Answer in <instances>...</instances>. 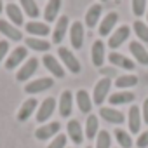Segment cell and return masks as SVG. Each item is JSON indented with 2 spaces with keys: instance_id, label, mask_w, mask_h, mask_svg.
Here are the masks:
<instances>
[{
  "instance_id": "obj_1",
  "label": "cell",
  "mask_w": 148,
  "mask_h": 148,
  "mask_svg": "<svg viewBox=\"0 0 148 148\" xmlns=\"http://www.w3.org/2000/svg\"><path fill=\"white\" fill-rule=\"evenodd\" d=\"M58 56H59V59L63 61V64H64V68L66 70H70L71 73H80V70H82V64H80V61H79V58L73 54L68 47H63V45H59L58 47Z\"/></svg>"
},
{
  "instance_id": "obj_2",
  "label": "cell",
  "mask_w": 148,
  "mask_h": 148,
  "mask_svg": "<svg viewBox=\"0 0 148 148\" xmlns=\"http://www.w3.org/2000/svg\"><path fill=\"white\" fill-rule=\"evenodd\" d=\"M110 87H112L110 79H108V77H101V79L96 82V86H94V91H92V103L98 105V106H101V105L108 99V96H110Z\"/></svg>"
},
{
  "instance_id": "obj_3",
  "label": "cell",
  "mask_w": 148,
  "mask_h": 148,
  "mask_svg": "<svg viewBox=\"0 0 148 148\" xmlns=\"http://www.w3.org/2000/svg\"><path fill=\"white\" fill-rule=\"evenodd\" d=\"M129 35H131V26L122 25V26L115 28V32H113V33L110 35V38H108V47H110L112 51H117V49L129 38Z\"/></svg>"
},
{
  "instance_id": "obj_4",
  "label": "cell",
  "mask_w": 148,
  "mask_h": 148,
  "mask_svg": "<svg viewBox=\"0 0 148 148\" xmlns=\"http://www.w3.org/2000/svg\"><path fill=\"white\" fill-rule=\"evenodd\" d=\"M38 59L37 58H30V59H26V63L21 66V70H18V73H16V80L18 82H28L35 73H37V70H38Z\"/></svg>"
},
{
  "instance_id": "obj_5",
  "label": "cell",
  "mask_w": 148,
  "mask_h": 148,
  "mask_svg": "<svg viewBox=\"0 0 148 148\" xmlns=\"http://www.w3.org/2000/svg\"><path fill=\"white\" fill-rule=\"evenodd\" d=\"M84 25L80 21H73L70 25V42H71V47L75 51H80L84 47Z\"/></svg>"
},
{
  "instance_id": "obj_6",
  "label": "cell",
  "mask_w": 148,
  "mask_h": 148,
  "mask_svg": "<svg viewBox=\"0 0 148 148\" xmlns=\"http://www.w3.org/2000/svg\"><path fill=\"white\" fill-rule=\"evenodd\" d=\"M52 86H54V80L51 77H42V79L28 82L25 86V92L26 94H40V92H45L47 89H51Z\"/></svg>"
},
{
  "instance_id": "obj_7",
  "label": "cell",
  "mask_w": 148,
  "mask_h": 148,
  "mask_svg": "<svg viewBox=\"0 0 148 148\" xmlns=\"http://www.w3.org/2000/svg\"><path fill=\"white\" fill-rule=\"evenodd\" d=\"M56 99L54 98H45L40 105H38V108H37V122H40V124H44V122H47L51 117H52V113H54V110H56Z\"/></svg>"
},
{
  "instance_id": "obj_8",
  "label": "cell",
  "mask_w": 148,
  "mask_h": 148,
  "mask_svg": "<svg viewBox=\"0 0 148 148\" xmlns=\"http://www.w3.org/2000/svg\"><path fill=\"white\" fill-rule=\"evenodd\" d=\"M68 30H70V19H68L66 14H63V16L58 18L56 26L52 30V44H61L64 40V35H66Z\"/></svg>"
},
{
  "instance_id": "obj_9",
  "label": "cell",
  "mask_w": 148,
  "mask_h": 148,
  "mask_svg": "<svg viewBox=\"0 0 148 148\" xmlns=\"http://www.w3.org/2000/svg\"><path fill=\"white\" fill-rule=\"evenodd\" d=\"M26 56H28V49H26L25 45L16 47V49L7 56V59H5V68H7V70H14V68H18V66L26 59Z\"/></svg>"
},
{
  "instance_id": "obj_10",
  "label": "cell",
  "mask_w": 148,
  "mask_h": 148,
  "mask_svg": "<svg viewBox=\"0 0 148 148\" xmlns=\"http://www.w3.org/2000/svg\"><path fill=\"white\" fill-rule=\"evenodd\" d=\"M59 129H61V124L59 122H51V124H45V125H40L37 131H35V138L40 139V141H47V139H52L59 134Z\"/></svg>"
},
{
  "instance_id": "obj_11",
  "label": "cell",
  "mask_w": 148,
  "mask_h": 148,
  "mask_svg": "<svg viewBox=\"0 0 148 148\" xmlns=\"http://www.w3.org/2000/svg\"><path fill=\"white\" fill-rule=\"evenodd\" d=\"M117 23H119V14L117 12H108L103 19H101V23H99V28H98V33H99V37H106V35H112V32H113V28L117 26Z\"/></svg>"
},
{
  "instance_id": "obj_12",
  "label": "cell",
  "mask_w": 148,
  "mask_h": 148,
  "mask_svg": "<svg viewBox=\"0 0 148 148\" xmlns=\"http://www.w3.org/2000/svg\"><path fill=\"white\" fill-rule=\"evenodd\" d=\"M25 30L30 37H37V38H42V37L51 33V28H49L47 23H40V21H35V19L28 21L25 25Z\"/></svg>"
},
{
  "instance_id": "obj_13",
  "label": "cell",
  "mask_w": 148,
  "mask_h": 148,
  "mask_svg": "<svg viewBox=\"0 0 148 148\" xmlns=\"http://www.w3.org/2000/svg\"><path fill=\"white\" fill-rule=\"evenodd\" d=\"M108 59H110V63H112L113 66H117V68H120V70H134V68H136L134 59H131V58H127V56H124V54H120V52H117V51H112V52L108 54Z\"/></svg>"
},
{
  "instance_id": "obj_14",
  "label": "cell",
  "mask_w": 148,
  "mask_h": 148,
  "mask_svg": "<svg viewBox=\"0 0 148 148\" xmlns=\"http://www.w3.org/2000/svg\"><path fill=\"white\" fill-rule=\"evenodd\" d=\"M99 117H101L103 120L110 122V124H115V125H120V124L125 120L124 113H122L120 110H115L113 106H101V108H99Z\"/></svg>"
},
{
  "instance_id": "obj_15",
  "label": "cell",
  "mask_w": 148,
  "mask_h": 148,
  "mask_svg": "<svg viewBox=\"0 0 148 148\" xmlns=\"http://www.w3.org/2000/svg\"><path fill=\"white\" fill-rule=\"evenodd\" d=\"M58 108H59V115L63 119H68L71 115V110H73V94H71V91H63L61 92L59 101H58Z\"/></svg>"
},
{
  "instance_id": "obj_16",
  "label": "cell",
  "mask_w": 148,
  "mask_h": 148,
  "mask_svg": "<svg viewBox=\"0 0 148 148\" xmlns=\"http://www.w3.org/2000/svg\"><path fill=\"white\" fill-rule=\"evenodd\" d=\"M141 122H143V117H141V110L132 105L127 112V124H129V132L131 134H138L139 129H141Z\"/></svg>"
},
{
  "instance_id": "obj_17",
  "label": "cell",
  "mask_w": 148,
  "mask_h": 148,
  "mask_svg": "<svg viewBox=\"0 0 148 148\" xmlns=\"http://www.w3.org/2000/svg\"><path fill=\"white\" fill-rule=\"evenodd\" d=\"M106 58V51H105V42L103 40H94L92 47H91V61L96 68H101Z\"/></svg>"
},
{
  "instance_id": "obj_18",
  "label": "cell",
  "mask_w": 148,
  "mask_h": 148,
  "mask_svg": "<svg viewBox=\"0 0 148 148\" xmlns=\"http://www.w3.org/2000/svg\"><path fill=\"white\" fill-rule=\"evenodd\" d=\"M66 132H68V138L75 145H82V141H84V131H82V125H80L79 120H75V119L68 120Z\"/></svg>"
},
{
  "instance_id": "obj_19",
  "label": "cell",
  "mask_w": 148,
  "mask_h": 148,
  "mask_svg": "<svg viewBox=\"0 0 148 148\" xmlns=\"http://www.w3.org/2000/svg\"><path fill=\"white\" fill-rule=\"evenodd\" d=\"M42 63H44V66L51 71V75H52L54 79H63V77H64V70H63L61 63H59L54 56L45 54V56L42 58Z\"/></svg>"
},
{
  "instance_id": "obj_20",
  "label": "cell",
  "mask_w": 148,
  "mask_h": 148,
  "mask_svg": "<svg viewBox=\"0 0 148 148\" xmlns=\"http://www.w3.org/2000/svg\"><path fill=\"white\" fill-rule=\"evenodd\" d=\"M0 33L5 35L9 38V42H19V40H23V33L19 32V28H16L12 23H9L5 19H0Z\"/></svg>"
},
{
  "instance_id": "obj_21",
  "label": "cell",
  "mask_w": 148,
  "mask_h": 148,
  "mask_svg": "<svg viewBox=\"0 0 148 148\" xmlns=\"http://www.w3.org/2000/svg\"><path fill=\"white\" fill-rule=\"evenodd\" d=\"M136 99V96L131 91H117L113 94L108 96V103L112 106H122V105H129Z\"/></svg>"
},
{
  "instance_id": "obj_22",
  "label": "cell",
  "mask_w": 148,
  "mask_h": 148,
  "mask_svg": "<svg viewBox=\"0 0 148 148\" xmlns=\"http://www.w3.org/2000/svg\"><path fill=\"white\" fill-rule=\"evenodd\" d=\"M129 52L134 56V61L143 64V66H148V51L145 49V45L141 42H131L129 44Z\"/></svg>"
},
{
  "instance_id": "obj_23",
  "label": "cell",
  "mask_w": 148,
  "mask_h": 148,
  "mask_svg": "<svg viewBox=\"0 0 148 148\" xmlns=\"http://www.w3.org/2000/svg\"><path fill=\"white\" fill-rule=\"evenodd\" d=\"M75 101H77V106H79V112L89 115L91 110H92V98L89 96V92L86 89H80L77 94H75Z\"/></svg>"
},
{
  "instance_id": "obj_24",
  "label": "cell",
  "mask_w": 148,
  "mask_h": 148,
  "mask_svg": "<svg viewBox=\"0 0 148 148\" xmlns=\"http://www.w3.org/2000/svg\"><path fill=\"white\" fill-rule=\"evenodd\" d=\"M5 14H7V18H9V23H12L16 28H18V26H23L25 18H23V11H21L19 5H16V4H7V5H5Z\"/></svg>"
},
{
  "instance_id": "obj_25",
  "label": "cell",
  "mask_w": 148,
  "mask_h": 148,
  "mask_svg": "<svg viewBox=\"0 0 148 148\" xmlns=\"http://www.w3.org/2000/svg\"><path fill=\"white\" fill-rule=\"evenodd\" d=\"M51 44L52 42H49L45 38H37V37L25 38V47L26 49H32V51H37V52H47L51 49Z\"/></svg>"
},
{
  "instance_id": "obj_26",
  "label": "cell",
  "mask_w": 148,
  "mask_h": 148,
  "mask_svg": "<svg viewBox=\"0 0 148 148\" xmlns=\"http://www.w3.org/2000/svg\"><path fill=\"white\" fill-rule=\"evenodd\" d=\"M35 112H37V99H35V98H30V99H26V101L21 105V108H19V112H18V120H19V122H26Z\"/></svg>"
},
{
  "instance_id": "obj_27",
  "label": "cell",
  "mask_w": 148,
  "mask_h": 148,
  "mask_svg": "<svg viewBox=\"0 0 148 148\" xmlns=\"http://www.w3.org/2000/svg\"><path fill=\"white\" fill-rule=\"evenodd\" d=\"M61 2L63 0H49L45 9H44V19L47 23H52V21H58V14L61 11Z\"/></svg>"
},
{
  "instance_id": "obj_28",
  "label": "cell",
  "mask_w": 148,
  "mask_h": 148,
  "mask_svg": "<svg viewBox=\"0 0 148 148\" xmlns=\"http://www.w3.org/2000/svg\"><path fill=\"white\" fill-rule=\"evenodd\" d=\"M101 14H103L101 4H92V5L87 9V14H86V25H87L89 28H94V26L99 23Z\"/></svg>"
},
{
  "instance_id": "obj_29",
  "label": "cell",
  "mask_w": 148,
  "mask_h": 148,
  "mask_svg": "<svg viewBox=\"0 0 148 148\" xmlns=\"http://www.w3.org/2000/svg\"><path fill=\"white\" fill-rule=\"evenodd\" d=\"M99 132V119L96 115H87V120H86V138L87 139H94Z\"/></svg>"
},
{
  "instance_id": "obj_30",
  "label": "cell",
  "mask_w": 148,
  "mask_h": 148,
  "mask_svg": "<svg viewBox=\"0 0 148 148\" xmlns=\"http://www.w3.org/2000/svg\"><path fill=\"white\" fill-rule=\"evenodd\" d=\"M138 82H139L138 77L132 75V73H127V75H120V77L115 79V86H117L119 91H125V89H129V87H136Z\"/></svg>"
},
{
  "instance_id": "obj_31",
  "label": "cell",
  "mask_w": 148,
  "mask_h": 148,
  "mask_svg": "<svg viewBox=\"0 0 148 148\" xmlns=\"http://www.w3.org/2000/svg\"><path fill=\"white\" fill-rule=\"evenodd\" d=\"M21 2V7H23V12L26 16H30L32 19L38 18L40 16V9L37 5V0H19Z\"/></svg>"
},
{
  "instance_id": "obj_32",
  "label": "cell",
  "mask_w": 148,
  "mask_h": 148,
  "mask_svg": "<svg viewBox=\"0 0 148 148\" xmlns=\"http://www.w3.org/2000/svg\"><path fill=\"white\" fill-rule=\"evenodd\" d=\"M113 134H115V139H117V143H119V146H120V148H131V146H132L131 132H127V131H124V129L117 127Z\"/></svg>"
},
{
  "instance_id": "obj_33",
  "label": "cell",
  "mask_w": 148,
  "mask_h": 148,
  "mask_svg": "<svg viewBox=\"0 0 148 148\" xmlns=\"http://www.w3.org/2000/svg\"><path fill=\"white\" fill-rule=\"evenodd\" d=\"M96 148H112V136L106 129L99 131L96 136Z\"/></svg>"
},
{
  "instance_id": "obj_34",
  "label": "cell",
  "mask_w": 148,
  "mask_h": 148,
  "mask_svg": "<svg viewBox=\"0 0 148 148\" xmlns=\"http://www.w3.org/2000/svg\"><path fill=\"white\" fill-rule=\"evenodd\" d=\"M134 33L138 35V38L141 40V42H148V25L146 23H143V21H134Z\"/></svg>"
},
{
  "instance_id": "obj_35",
  "label": "cell",
  "mask_w": 148,
  "mask_h": 148,
  "mask_svg": "<svg viewBox=\"0 0 148 148\" xmlns=\"http://www.w3.org/2000/svg\"><path fill=\"white\" fill-rule=\"evenodd\" d=\"M131 7H132V14L136 18H141L146 14V0H131Z\"/></svg>"
},
{
  "instance_id": "obj_36",
  "label": "cell",
  "mask_w": 148,
  "mask_h": 148,
  "mask_svg": "<svg viewBox=\"0 0 148 148\" xmlns=\"http://www.w3.org/2000/svg\"><path fill=\"white\" fill-rule=\"evenodd\" d=\"M66 141H68V138L64 134H58L56 138L51 139V143H49L47 148H66Z\"/></svg>"
},
{
  "instance_id": "obj_37",
  "label": "cell",
  "mask_w": 148,
  "mask_h": 148,
  "mask_svg": "<svg viewBox=\"0 0 148 148\" xmlns=\"http://www.w3.org/2000/svg\"><path fill=\"white\" fill-rule=\"evenodd\" d=\"M136 146H138V148H148V131H145V132H141V134L138 136Z\"/></svg>"
},
{
  "instance_id": "obj_38",
  "label": "cell",
  "mask_w": 148,
  "mask_h": 148,
  "mask_svg": "<svg viewBox=\"0 0 148 148\" xmlns=\"http://www.w3.org/2000/svg\"><path fill=\"white\" fill-rule=\"evenodd\" d=\"M9 52V42L7 40H0V63H2V59L7 56Z\"/></svg>"
},
{
  "instance_id": "obj_39",
  "label": "cell",
  "mask_w": 148,
  "mask_h": 148,
  "mask_svg": "<svg viewBox=\"0 0 148 148\" xmlns=\"http://www.w3.org/2000/svg\"><path fill=\"white\" fill-rule=\"evenodd\" d=\"M141 117H143V122L148 124V98L143 101V108H141Z\"/></svg>"
},
{
  "instance_id": "obj_40",
  "label": "cell",
  "mask_w": 148,
  "mask_h": 148,
  "mask_svg": "<svg viewBox=\"0 0 148 148\" xmlns=\"http://www.w3.org/2000/svg\"><path fill=\"white\" fill-rule=\"evenodd\" d=\"M2 11H4V2L0 0V14H2Z\"/></svg>"
},
{
  "instance_id": "obj_41",
  "label": "cell",
  "mask_w": 148,
  "mask_h": 148,
  "mask_svg": "<svg viewBox=\"0 0 148 148\" xmlns=\"http://www.w3.org/2000/svg\"><path fill=\"white\" fill-rule=\"evenodd\" d=\"M145 16H146V19H148V12H146V14H145Z\"/></svg>"
},
{
  "instance_id": "obj_42",
  "label": "cell",
  "mask_w": 148,
  "mask_h": 148,
  "mask_svg": "<svg viewBox=\"0 0 148 148\" xmlns=\"http://www.w3.org/2000/svg\"><path fill=\"white\" fill-rule=\"evenodd\" d=\"M86 148H92V146H86Z\"/></svg>"
},
{
  "instance_id": "obj_43",
  "label": "cell",
  "mask_w": 148,
  "mask_h": 148,
  "mask_svg": "<svg viewBox=\"0 0 148 148\" xmlns=\"http://www.w3.org/2000/svg\"><path fill=\"white\" fill-rule=\"evenodd\" d=\"M101 2H106V0H101Z\"/></svg>"
}]
</instances>
